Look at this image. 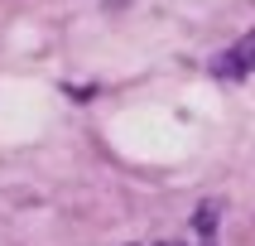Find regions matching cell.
Listing matches in <instances>:
<instances>
[{"label": "cell", "instance_id": "3957f363", "mask_svg": "<svg viewBox=\"0 0 255 246\" xmlns=\"http://www.w3.org/2000/svg\"><path fill=\"white\" fill-rule=\"evenodd\" d=\"M164 246H183V242H164Z\"/></svg>", "mask_w": 255, "mask_h": 246}, {"label": "cell", "instance_id": "7a4b0ae2", "mask_svg": "<svg viewBox=\"0 0 255 246\" xmlns=\"http://www.w3.org/2000/svg\"><path fill=\"white\" fill-rule=\"evenodd\" d=\"M193 227H198V232H212L217 227V203H202L198 217H193Z\"/></svg>", "mask_w": 255, "mask_h": 246}, {"label": "cell", "instance_id": "6da1fadb", "mask_svg": "<svg viewBox=\"0 0 255 246\" xmlns=\"http://www.w3.org/2000/svg\"><path fill=\"white\" fill-rule=\"evenodd\" d=\"M251 72H255V29L241 34L227 53L212 58V77H222V82H246Z\"/></svg>", "mask_w": 255, "mask_h": 246}]
</instances>
